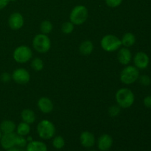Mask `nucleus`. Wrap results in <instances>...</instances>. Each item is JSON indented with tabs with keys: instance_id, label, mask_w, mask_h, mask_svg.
I'll return each instance as SVG.
<instances>
[{
	"instance_id": "obj_5",
	"label": "nucleus",
	"mask_w": 151,
	"mask_h": 151,
	"mask_svg": "<svg viewBox=\"0 0 151 151\" xmlns=\"http://www.w3.org/2000/svg\"><path fill=\"white\" fill-rule=\"evenodd\" d=\"M139 75V70L136 66L127 65L121 71L119 79L125 85H131L138 81Z\"/></svg>"
},
{
	"instance_id": "obj_16",
	"label": "nucleus",
	"mask_w": 151,
	"mask_h": 151,
	"mask_svg": "<svg viewBox=\"0 0 151 151\" xmlns=\"http://www.w3.org/2000/svg\"><path fill=\"white\" fill-rule=\"evenodd\" d=\"M48 147L46 143L42 141L38 140H32L27 143L25 151H47Z\"/></svg>"
},
{
	"instance_id": "obj_36",
	"label": "nucleus",
	"mask_w": 151,
	"mask_h": 151,
	"mask_svg": "<svg viewBox=\"0 0 151 151\" xmlns=\"http://www.w3.org/2000/svg\"><path fill=\"white\" fill-rule=\"evenodd\" d=\"M89 151H97V150H90Z\"/></svg>"
},
{
	"instance_id": "obj_34",
	"label": "nucleus",
	"mask_w": 151,
	"mask_h": 151,
	"mask_svg": "<svg viewBox=\"0 0 151 151\" xmlns=\"http://www.w3.org/2000/svg\"><path fill=\"white\" fill-rule=\"evenodd\" d=\"M27 142H31V141H32V137H28L27 138Z\"/></svg>"
},
{
	"instance_id": "obj_14",
	"label": "nucleus",
	"mask_w": 151,
	"mask_h": 151,
	"mask_svg": "<svg viewBox=\"0 0 151 151\" xmlns=\"http://www.w3.org/2000/svg\"><path fill=\"white\" fill-rule=\"evenodd\" d=\"M80 142L81 145L85 148H91L96 143V139L94 134L88 131L81 133L80 136Z\"/></svg>"
},
{
	"instance_id": "obj_32",
	"label": "nucleus",
	"mask_w": 151,
	"mask_h": 151,
	"mask_svg": "<svg viewBox=\"0 0 151 151\" xmlns=\"http://www.w3.org/2000/svg\"><path fill=\"white\" fill-rule=\"evenodd\" d=\"M10 0H0V10H2L8 5Z\"/></svg>"
},
{
	"instance_id": "obj_33",
	"label": "nucleus",
	"mask_w": 151,
	"mask_h": 151,
	"mask_svg": "<svg viewBox=\"0 0 151 151\" xmlns=\"http://www.w3.org/2000/svg\"><path fill=\"white\" fill-rule=\"evenodd\" d=\"M6 151H22V150L17 147H13L10 149H7V150H6Z\"/></svg>"
},
{
	"instance_id": "obj_28",
	"label": "nucleus",
	"mask_w": 151,
	"mask_h": 151,
	"mask_svg": "<svg viewBox=\"0 0 151 151\" xmlns=\"http://www.w3.org/2000/svg\"><path fill=\"white\" fill-rule=\"evenodd\" d=\"M138 81L139 83L144 86H148L151 84V78L147 75H139Z\"/></svg>"
},
{
	"instance_id": "obj_17",
	"label": "nucleus",
	"mask_w": 151,
	"mask_h": 151,
	"mask_svg": "<svg viewBox=\"0 0 151 151\" xmlns=\"http://www.w3.org/2000/svg\"><path fill=\"white\" fill-rule=\"evenodd\" d=\"M16 125L10 119H4L0 123V131L2 134H10L16 131Z\"/></svg>"
},
{
	"instance_id": "obj_30",
	"label": "nucleus",
	"mask_w": 151,
	"mask_h": 151,
	"mask_svg": "<svg viewBox=\"0 0 151 151\" xmlns=\"http://www.w3.org/2000/svg\"><path fill=\"white\" fill-rule=\"evenodd\" d=\"M0 79L2 81L3 83H9L10 81V80L12 79L11 75L8 72H3L2 74L0 76Z\"/></svg>"
},
{
	"instance_id": "obj_11",
	"label": "nucleus",
	"mask_w": 151,
	"mask_h": 151,
	"mask_svg": "<svg viewBox=\"0 0 151 151\" xmlns=\"http://www.w3.org/2000/svg\"><path fill=\"white\" fill-rule=\"evenodd\" d=\"M17 134L15 132L10 134H2L0 139V145L4 150H7L11 147H16Z\"/></svg>"
},
{
	"instance_id": "obj_23",
	"label": "nucleus",
	"mask_w": 151,
	"mask_h": 151,
	"mask_svg": "<svg viewBox=\"0 0 151 151\" xmlns=\"http://www.w3.org/2000/svg\"><path fill=\"white\" fill-rule=\"evenodd\" d=\"M30 66L35 72H41L44 67V63L40 58H34L31 60Z\"/></svg>"
},
{
	"instance_id": "obj_13",
	"label": "nucleus",
	"mask_w": 151,
	"mask_h": 151,
	"mask_svg": "<svg viewBox=\"0 0 151 151\" xmlns=\"http://www.w3.org/2000/svg\"><path fill=\"white\" fill-rule=\"evenodd\" d=\"M37 106L40 111L45 114H50L54 109V104L52 101L47 97H40L37 102Z\"/></svg>"
},
{
	"instance_id": "obj_8",
	"label": "nucleus",
	"mask_w": 151,
	"mask_h": 151,
	"mask_svg": "<svg viewBox=\"0 0 151 151\" xmlns=\"http://www.w3.org/2000/svg\"><path fill=\"white\" fill-rule=\"evenodd\" d=\"M12 80L15 83L20 85H24L28 83L30 81V74L24 68L16 69L11 74Z\"/></svg>"
},
{
	"instance_id": "obj_4",
	"label": "nucleus",
	"mask_w": 151,
	"mask_h": 151,
	"mask_svg": "<svg viewBox=\"0 0 151 151\" xmlns=\"http://www.w3.org/2000/svg\"><path fill=\"white\" fill-rule=\"evenodd\" d=\"M32 47L38 53L44 54L51 49L52 42L50 37L46 34H37L32 39Z\"/></svg>"
},
{
	"instance_id": "obj_25",
	"label": "nucleus",
	"mask_w": 151,
	"mask_h": 151,
	"mask_svg": "<svg viewBox=\"0 0 151 151\" xmlns=\"http://www.w3.org/2000/svg\"><path fill=\"white\" fill-rule=\"evenodd\" d=\"M75 29V24H72V22H66L61 25V32L65 35H69L72 33Z\"/></svg>"
},
{
	"instance_id": "obj_24",
	"label": "nucleus",
	"mask_w": 151,
	"mask_h": 151,
	"mask_svg": "<svg viewBox=\"0 0 151 151\" xmlns=\"http://www.w3.org/2000/svg\"><path fill=\"white\" fill-rule=\"evenodd\" d=\"M52 146L56 150H61L65 146V139L60 135L55 136L52 138Z\"/></svg>"
},
{
	"instance_id": "obj_10",
	"label": "nucleus",
	"mask_w": 151,
	"mask_h": 151,
	"mask_svg": "<svg viewBox=\"0 0 151 151\" xmlns=\"http://www.w3.org/2000/svg\"><path fill=\"white\" fill-rule=\"evenodd\" d=\"M9 27L13 30H19L23 27L24 24V19L22 13L15 12L10 14L7 20Z\"/></svg>"
},
{
	"instance_id": "obj_29",
	"label": "nucleus",
	"mask_w": 151,
	"mask_h": 151,
	"mask_svg": "<svg viewBox=\"0 0 151 151\" xmlns=\"http://www.w3.org/2000/svg\"><path fill=\"white\" fill-rule=\"evenodd\" d=\"M123 0H105L106 4H107L108 7L115 8L121 5Z\"/></svg>"
},
{
	"instance_id": "obj_27",
	"label": "nucleus",
	"mask_w": 151,
	"mask_h": 151,
	"mask_svg": "<svg viewBox=\"0 0 151 151\" xmlns=\"http://www.w3.org/2000/svg\"><path fill=\"white\" fill-rule=\"evenodd\" d=\"M27 140L25 138V137H22L17 134V138H16V147L19 148H24L27 145Z\"/></svg>"
},
{
	"instance_id": "obj_35",
	"label": "nucleus",
	"mask_w": 151,
	"mask_h": 151,
	"mask_svg": "<svg viewBox=\"0 0 151 151\" xmlns=\"http://www.w3.org/2000/svg\"><path fill=\"white\" fill-rule=\"evenodd\" d=\"M1 136H2V133H1V131H0V139H1Z\"/></svg>"
},
{
	"instance_id": "obj_15",
	"label": "nucleus",
	"mask_w": 151,
	"mask_h": 151,
	"mask_svg": "<svg viewBox=\"0 0 151 151\" xmlns=\"http://www.w3.org/2000/svg\"><path fill=\"white\" fill-rule=\"evenodd\" d=\"M117 51V60L119 63L124 66L129 64L133 58L132 53L129 48L123 47L119 48Z\"/></svg>"
},
{
	"instance_id": "obj_18",
	"label": "nucleus",
	"mask_w": 151,
	"mask_h": 151,
	"mask_svg": "<svg viewBox=\"0 0 151 151\" xmlns=\"http://www.w3.org/2000/svg\"><path fill=\"white\" fill-rule=\"evenodd\" d=\"M21 118L22 119V122L31 125L35 122V119H36V115L32 109H25L21 113Z\"/></svg>"
},
{
	"instance_id": "obj_26",
	"label": "nucleus",
	"mask_w": 151,
	"mask_h": 151,
	"mask_svg": "<svg viewBox=\"0 0 151 151\" xmlns=\"http://www.w3.org/2000/svg\"><path fill=\"white\" fill-rule=\"evenodd\" d=\"M121 112V108L117 104L110 106L108 109V114L111 117H116Z\"/></svg>"
},
{
	"instance_id": "obj_3",
	"label": "nucleus",
	"mask_w": 151,
	"mask_h": 151,
	"mask_svg": "<svg viewBox=\"0 0 151 151\" xmlns=\"http://www.w3.org/2000/svg\"><path fill=\"white\" fill-rule=\"evenodd\" d=\"M88 10L86 6L79 4L72 8L69 14V21L75 25H82L87 21Z\"/></svg>"
},
{
	"instance_id": "obj_7",
	"label": "nucleus",
	"mask_w": 151,
	"mask_h": 151,
	"mask_svg": "<svg viewBox=\"0 0 151 151\" xmlns=\"http://www.w3.org/2000/svg\"><path fill=\"white\" fill-rule=\"evenodd\" d=\"M32 50L27 45L19 46L13 52V60L18 63H27L32 59Z\"/></svg>"
},
{
	"instance_id": "obj_6",
	"label": "nucleus",
	"mask_w": 151,
	"mask_h": 151,
	"mask_svg": "<svg viewBox=\"0 0 151 151\" xmlns=\"http://www.w3.org/2000/svg\"><path fill=\"white\" fill-rule=\"evenodd\" d=\"M100 46L105 52H114L121 48L122 42L120 38L112 34L104 35L100 41Z\"/></svg>"
},
{
	"instance_id": "obj_9",
	"label": "nucleus",
	"mask_w": 151,
	"mask_h": 151,
	"mask_svg": "<svg viewBox=\"0 0 151 151\" xmlns=\"http://www.w3.org/2000/svg\"><path fill=\"white\" fill-rule=\"evenodd\" d=\"M133 61H134V66H136L139 70H143L148 67L150 63V58L147 53L140 51L136 53L134 57L133 58Z\"/></svg>"
},
{
	"instance_id": "obj_1",
	"label": "nucleus",
	"mask_w": 151,
	"mask_h": 151,
	"mask_svg": "<svg viewBox=\"0 0 151 151\" xmlns=\"http://www.w3.org/2000/svg\"><path fill=\"white\" fill-rule=\"evenodd\" d=\"M115 100L121 109H128L134 105L135 95L130 88H122L115 94Z\"/></svg>"
},
{
	"instance_id": "obj_20",
	"label": "nucleus",
	"mask_w": 151,
	"mask_h": 151,
	"mask_svg": "<svg viewBox=\"0 0 151 151\" xmlns=\"http://www.w3.org/2000/svg\"><path fill=\"white\" fill-rule=\"evenodd\" d=\"M136 41V36L134 33L132 32H126L122 35V38H121V42H122V46L124 47H127V48H130L132 46L135 44Z\"/></svg>"
},
{
	"instance_id": "obj_19",
	"label": "nucleus",
	"mask_w": 151,
	"mask_h": 151,
	"mask_svg": "<svg viewBox=\"0 0 151 151\" xmlns=\"http://www.w3.org/2000/svg\"><path fill=\"white\" fill-rule=\"evenodd\" d=\"M94 44L90 40H85L79 46V52L83 55H89L94 51Z\"/></svg>"
},
{
	"instance_id": "obj_22",
	"label": "nucleus",
	"mask_w": 151,
	"mask_h": 151,
	"mask_svg": "<svg viewBox=\"0 0 151 151\" xmlns=\"http://www.w3.org/2000/svg\"><path fill=\"white\" fill-rule=\"evenodd\" d=\"M53 24L50 20H44L40 24V30L43 34L48 35L52 31Z\"/></svg>"
},
{
	"instance_id": "obj_12",
	"label": "nucleus",
	"mask_w": 151,
	"mask_h": 151,
	"mask_svg": "<svg viewBox=\"0 0 151 151\" xmlns=\"http://www.w3.org/2000/svg\"><path fill=\"white\" fill-rule=\"evenodd\" d=\"M113 138L109 134H102L97 141V148L100 151H108L113 145Z\"/></svg>"
},
{
	"instance_id": "obj_31",
	"label": "nucleus",
	"mask_w": 151,
	"mask_h": 151,
	"mask_svg": "<svg viewBox=\"0 0 151 151\" xmlns=\"http://www.w3.org/2000/svg\"><path fill=\"white\" fill-rule=\"evenodd\" d=\"M143 104L147 109H151V95L146 96L143 99Z\"/></svg>"
},
{
	"instance_id": "obj_21",
	"label": "nucleus",
	"mask_w": 151,
	"mask_h": 151,
	"mask_svg": "<svg viewBox=\"0 0 151 151\" xmlns=\"http://www.w3.org/2000/svg\"><path fill=\"white\" fill-rule=\"evenodd\" d=\"M16 134L22 137H27L30 133V125L24 122H22L16 126Z\"/></svg>"
},
{
	"instance_id": "obj_2",
	"label": "nucleus",
	"mask_w": 151,
	"mask_h": 151,
	"mask_svg": "<svg viewBox=\"0 0 151 151\" xmlns=\"http://www.w3.org/2000/svg\"><path fill=\"white\" fill-rule=\"evenodd\" d=\"M38 137L44 140H50L55 136L56 128L53 122L49 119H42L36 127Z\"/></svg>"
}]
</instances>
